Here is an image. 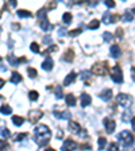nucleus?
Instances as JSON below:
<instances>
[{
	"instance_id": "1",
	"label": "nucleus",
	"mask_w": 135,
	"mask_h": 151,
	"mask_svg": "<svg viewBox=\"0 0 135 151\" xmlns=\"http://www.w3.org/2000/svg\"><path fill=\"white\" fill-rule=\"evenodd\" d=\"M51 138V132L49 129V127L45 126V124H39V126L35 128L34 132V140L37 142L38 146H45L49 143Z\"/></svg>"
},
{
	"instance_id": "2",
	"label": "nucleus",
	"mask_w": 135,
	"mask_h": 151,
	"mask_svg": "<svg viewBox=\"0 0 135 151\" xmlns=\"http://www.w3.org/2000/svg\"><path fill=\"white\" fill-rule=\"evenodd\" d=\"M118 139L124 147H130V146L134 145V136L130 134V131H122L118 135Z\"/></svg>"
},
{
	"instance_id": "3",
	"label": "nucleus",
	"mask_w": 135,
	"mask_h": 151,
	"mask_svg": "<svg viewBox=\"0 0 135 151\" xmlns=\"http://www.w3.org/2000/svg\"><path fill=\"white\" fill-rule=\"evenodd\" d=\"M110 73H111V78H112L113 82L116 84H122L123 82V73H122V69H120L118 65L112 66L110 69Z\"/></svg>"
},
{
	"instance_id": "4",
	"label": "nucleus",
	"mask_w": 135,
	"mask_h": 151,
	"mask_svg": "<svg viewBox=\"0 0 135 151\" xmlns=\"http://www.w3.org/2000/svg\"><path fill=\"white\" fill-rule=\"evenodd\" d=\"M107 65H108L107 62L95 63V65L92 66V73H95V74H97V76H104L108 72V66Z\"/></svg>"
},
{
	"instance_id": "5",
	"label": "nucleus",
	"mask_w": 135,
	"mask_h": 151,
	"mask_svg": "<svg viewBox=\"0 0 135 151\" xmlns=\"http://www.w3.org/2000/svg\"><path fill=\"white\" fill-rule=\"evenodd\" d=\"M116 101L118 104H120L122 107H130V104H131V96H129V94L126 93H119L118 94V97H116Z\"/></svg>"
},
{
	"instance_id": "6",
	"label": "nucleus",
	"mask_w": 135,
	"mask_h": 151,
	"mask_svg": "<svg viewBox=\"0 0 135 151\" xmlns=\"http://www.w3.org/2000/svg\"><path fill=\"white\" fill-rule=\"evenodd\" d=\"M42 116H43V112H42L41 109H32L31 112L28 113V119H30V122H31L32 124L37 123Z\"/></svg>"
},
{
	"instance_id": "7",
	"label": "nucleus",
	"mask_w": 135,
	"mask_h": 151,
	"mask_svg": "<svg viewBox=\"0 0 135 151\" xmlns=\"http://www.w3.org/2000/svg\"><path fill=\"white\" fill-rule=\"evenodd\" d=\"M103 124H104V127H105V129H107L108 134H112V132L115 131V127H116V124H115V122H113L112 119H110V117H105V119L103 120Z\"/></svg>"
},
{
	"instance_id": "8",
	"label": "nucleus",
	"mask_w": 135,
	"mask_h": 151,
	"mask_svg": "<svg viewBox=\"0 0 135 151\" xmlns=\"http://www.w3.org/2000/svg\"><path fill=\"white\" fill-rule=\"evenodd\" d=\"M77 147L76 142L72 140V139H68V140L64 142L62 145V151H74V148Z\"/></svg>"
},
{
	"instance_id": "9",
	"label": "nucleus",
	"mask_w": 135,
	"mask_h": 151,
	"mask_svg": "<svg viewBox=\"0 0 135 151\" xmlns=\"http://www.w3.org/2000/svg\"><path fill=\"white\" fill-rule=\"evenodd\" d=\"M53 66H54L53 58L47 55L46 58H45V61L42 62V69H43V70H47V72H50V70L53 69Z\"/></svg>"
},
{
	"instance_id": "10",
	"label": "nucleus",
	"mask_w": 135,
	"mask_h": 151,
	"mask_svg": "<svg viewBox=\"0 0 135 151\" xmlns=\"http://www.w3.org/2000/svg\"><path fill=\"white\" fill-rule=\"evenodd\" d=\"M54 116L57 117V119H70V112H68V111L64 109L62 112H60V111H54Z\"/></svg>"
},
{
	"instance_id": "11",
	"label": "nucleus",
	"mask_w": 135,
	"mask_h": 151,
	"mask_svg": "<svg viewBox=\"0 0 135 151\" xmlns=\"http://www.w3.org/2000/svg\"><path fill=\"white\" fill-rule=\"evenodd\" d=\"M111 96H112V91H111V89H108V88L104 89V91L99 94V97H100L101 100H104V101H108L111 99Z\"/></svg>"
},
{
	"instance_id": "12",
	"label": "nucleus",
	"mask_w": 135,
	"mask_h": 151,
	"mask_svg": "<svg viewBox=\"0 0 135 151\" xmlns=\"http://www.w3.org/2000/svg\"><path fill=\"white\" fill-rule=\"evenodd\" d=\"M80 100H81V107L82 108H85L87 105H89L91 104V96L89 94H87V93H82L81 94V97H80Z\"/></svg>"
},
{
	"instance_id": "13",
	"label": "nucleus",
	"mask_w": 135,
	"mask_h": 151,
	"mask_svg": "<svg viewBox=\"0 0 135 151\" xmlns=\"http://www.w3.org/2000/svg\"><path fill=\"white\" fill-rule=\"evenodd\" d=\"M76 77H77V76H76V73H74V72H70L69 74L65 77V80H64V85H65V86L70 85V84H72V82L76 80Z\"/></svg>"
},
{
	"instance_id": "14",
	"label": "nucleus",
	"mask_w": 135,
	"mask_h": 151,
	"mask_svg": "<svg viewBox=\"0 0 135 151\" xmlns=\"http://www.w3.org/2000/svg\"><path fill=\"white\" fill-rule=\"evenodd\" d=\"M69 129L72 132H74V134H80L81 127H80L79 123H76V122H73V120H70V122H69Z\"/></svg>"
},
{
	"instance_id": "15",
	"label": "nucleus",
	"mask_w": 135,
	"mask_h": 151,
	"mask_svg": "<svg viewBox=\"0 0 135 151\" xmlns=\"http://www.w3.org/2000/svg\"><path fill=\"white\" fill-rule=\"evenodd\" d=\"M110 53L111 55L113 57V58H118V57H120V49L118 45H112V46L110 47Z\"/></svg>"
},
{
	"instance_id": "16",
	"label": "nucleus",
	"mask_w": 135,
	"mask_h": 151,
	"mask_svg": "<svg viewBox=\"0 0 135 151\" xmlns=\"http://www.w3.org/2000/svg\"><path fill=\"white\" fill-rule=\"evenodd\" d=\"M73 58H74V51L72 49H69V50L64 54V61H66V62H72Z\"/></svg>"
},
{
	"instance_id": "17",
	"label": "nucleus",
	"mask_w": 135,
	"mask_h": 151,
	"mask_svg": "<svg viewBox=\"0 0 135 151\" xmlns=\"http://www.w3.org/2000/svg\"><path fill=\"white\" fill-rule=\"evenodd\" d=\"M11 82H12V84H19V82L22 81V76L19 74L18 72H14L12 74H11Z\"/></svg>"
},
{
	"instance_id": "18",
	"label": "nucleus",
	"mask_w": 135,
	"mask_h": 151,
	"mask_svg": "<svg viewBox=\"0 0 135 151\" xmlns=\"http://www.w3.org/2000/svg\"><path fill=\"white\" fill-rule=\"evenodd\" d=\"M103 23H105V24H111V23H113V16L111 15V12H104Z\"/></svg>"
},
{
	"instance_id": "19",
	"label": "nucleus",
	"mask_w": 135,
	"mask_h": 151,
	"mask_svg": "<svg viewBox=\"0 0 135 151\" xmlns=\"http://www.w3.org/2000/svg\"><path fill=\"white\" fill-rule=\"evenodd\" d=\"M16 15H18L19 18H31L32 14L30 12V11H27V9H19L18 12H16Z\"/></svg>"
},
{
	"instance_id": "20",
	"label": "nucleus",
	"mask_w": 135,
	"mask_h": 151,
	"mask_svg": "<svg viewBox=\"0 0 135 151\" xmlns=\"http://www.w3.org/2000/svg\"><path fill=\"white\" fill-rule=\"evenodd\" d=\"M65 101L69 107H74L76 105V97L73 96V94H68V96L65 97Z\"/></svg>"
},
{
	"instance_id": "21",
	"label": "nucleus",
	"mask_w": 135,
	"mask_h": 151,
	"mask_svg": "<svg viewBox=\"0 0 135 151\" xmlns=\"http://www.w3.org/2000/svg\"><path fill=\"white\" fill-rule=\"evenodd\" d=\"M72 19H73V16H72V14H70V12H65V14H64L62 20H64V23H65L66 26L72 23Z\"/></svg>"
},
{
	"instance_id": "22",
	"label": "nucleus",
	"mask_w": 135,
	"mask_h": 151,
	"mask_svg": "<svg viewBox=\"0 0 135 151\" xmlns=\"http://www.w3.org/2000/svg\"><path fill=\"white\" fill-rule=\"evenodd\" d=\"M99 27H100V22H99L97 19H93V20H92V22L88 24L89 30H97Z\"/></svg>"
},
{
	"instance_id": "23",
	"label": "nucleus",
	"mask_w": 135,
	"mask_h": 151,
	"mask_svg": "<svg viewBox=\"0 0 135 151\" xmlns=\"http://www.w3.org/2000/svg\"><path fill=\"white\" fill-rule=\"evenodd\" d=\"M46 11H47V8H42V9H39L38 11V14H37V16H38V19L39 20H46Z\"/></svg>"
},
{
	"instance_id": "24",
	"label": "nucleus",
	"mask_w": 135,
	"mask_h": 151,
	"mask_svg": "<svg viewBox=\"0 0 135 151\" xmlns=\"http://www.w3.org/2000/svg\"><path fill=\"white\" fill-rule=\"evenodd\" d=\"M0 112L3 113V115H11L12 109H11V107H9V105H6V104H4V105H1V107H0Z\"/></svg>"
},
{
	"instance_id": "25",
	"label": "nucleus",
	"mask_w": 135,
	"mask_h": 151,
	"mask_svg": "<svg viewBox=\"0 0 135 151\" xmlns=\"http://www.w3.org/2000/svg\"><path fill=\"white\" fill-rule=\"evenodd\" d=\"M41 28L43 30V31H49V30L53 28V24H50L47 20H43V22H41Z\"/></svg>"
},
{
	"instance_id": "26",
	"label": "nucleus",
	"mask_w": 135,
	"mask_h": 151,
	"mask_svg": "<svg viewBox=\"0 0 135 151\" xmlns=\"http://www.w3.org/2000/svg\"><path fill=\"white\" fill-rule=\"evenodd\" d=\"M12 123L15 124V126H22L23 123H25V119L23 117H20V116H12Z\"/></svg>"
},
{
	"instance_id": "27",
	"label": "nucleus",
	"mask_w": 135,
	"mask_h": 151,
	"mask_svg": "<svg viewBox=\"0 0 135 151\" xmlns=\"http://www.w3.org/2000/svg\"><path fill=\"white\" fill-rule=\"evenodd\" d=\"M7 60H8V62L11 63V66H16L19 63V60L18 58H15V55H12V54L7 57Z\"/></svg>"
},
{
	"instance_id": "28",
	"label": "nucleus",
	"mask_w": 135,
	"mask_h": 151,
	"mask_svg": "<svg viewBox=\"0 0 135 151\" xmlns=\"http://www.w3.org/2000/svg\"><path fill=\"white\" fill-rule=\"evenodd\" d=\"M132 16H134V12H132V11H127V12H124L123 20H124V22H131V20H132Z\"/></svg>"
},
{
	"instance_id": "29",
	"label": "nucleus",
	"mask_w": 135,
	"mask_h": 151,
	"mask_svg": "<svg viewBox=\"0 0 135 151\" xmlns=\"http://www.w3.org/2000/svg\"><path fill=\"white\" fill-rule=\"evenodd\" d=\"M28 97H30V100L37 101L38 97H39V94H38L37 91H30V93H28Z\"/></svg>"
},
{
	"instance_id": "30",
	"label": "nucleus",
	"mask_w": 135,
	"mask_h": 151,
	"mask_svg": "<svg viewBox=\"0 0 135 151\" xmlns=\"http://www.w3.org/2000/svg\"><path fill=\"white\" fill-rule=\"evenodd\" d=\"M105 145H107V140H105V138H99V150H104V147H105Z\"/></svg>"
},
{
	"instance_id": "31",
	"label": "nucleus",
	"mask_w": 135,
	"mask_h": 151,
	"mask_svg": "<svg viewBox=\"0 0 135 151\" xmlns=\"http://www.w3.org/2000/svg\"><path fill=\"white\" fill-rule=\"evenodd\" d=\"M54 91H56V97L57 99H62L64 97L62 88H61V86H56V88H54Z\"/></svg>"
},
{
	"instance_id": "32",
	"label": "nucleus",
	"mask_w": 135,
	"mask_h": 151,
	"mask_svg": "<svg viewBox=\"0 0 135 151\" xmlns=\"http://www.w3.org/2000/svg\"><path fill=\"white\" fill-rule=\"evenodd\" d=\"M108 151H119V146H118V143H115V142L110 143V146H108Z\"/></svg>"
},
{
	"instance_id": "33",
	"label": "nucleus",
	"mask_w": 135,
	"mask_h": 151,
	"mask_svg": "<svg viewBox=\"0 0 135 151\" xmlns=\"http://www.w3.org/2000/svg\"><path fill=\"white\" fill-rule=\"evenodd\" d=\"M130 117H131V111H130V109H126V112H124V115H123V117H122V119H123V122H129V120H130Z\"/></svg>"
},
{
	"instance_id": "34",
	"label": "nucleus",
	"mask_w": 135,
	"mask_h": 151,
	"mask_svg": "<svg viewBox=\"0 0 135 151\" xmlns=\"http://www.w3.org/2000/svg\"><path fill=\"white\" fill-rule=\"evenodd\" d=\"M8 150V143L6 140H0V151H7Z\"/></svg>"
},
{
	"instance_id": "35",
	"label": "nucleus",
	"mask_w": 135,
	"mask_h": 151,
	"mask_svg": "<svg viewBox=\"0 0 135 151\" xmlns=\"http://www.w3.org/2000/svg\"><path fill=\"white\" fill-rule=\"evenodd\" d=\"M27 73H28V76H30L31 78H35V77H37V70H35L34 68H28Z\"/></svg>"
},
{
	"instance_id": "36",
	"label": "nucleus",
	"mask_w": 135,
	"mask_h": 151,
	"mask_svg": "<svg viewBox=\"0 0 135 151\" xmlns=\"http://www.w3.org/2000/svg\"><path fill=\"white\" fill-rule=\"evenodd\" d=\"M103 38H104V41H105V42H111L113 39V37H112V34H111V32H104Z\"/></svg>"
},
{
	"instance_id": "37",
	"label": "nucleus",
	"mask_w": 135,
	"mask_h": 151,
	"mask_svg": "<svg viewBox=\"0 0 135 151\" xmlns=\"http://www.w3.org/2000/svg\"><path fill=\"white\" fill-rule=\"evenodd\" d=\"M0 134H1L3 138H9V136H11V132H9L8 128H3L1 131H0Z\"/></svg>"
},
{
	"instance_id": "38",
	"label": "nucleus",
	"mask_w": 135,
	"mask_h": 151,
	"mask_svg": "<svg viewBox=\"0 0 135 151\" xmlns=\"http://www.w3.org/2000/svg\"><path fill=\"white\" fill-rule=\"evenodd\" d=\"M26 136H27V134H26V132H23V134H18V135L14 138V140H15V142H20V140H23Z\"/></svg>"
},
{
	"instance_id": "39",
	"label": "nucleus",
	"mask_w": 135,
	"mask_h": 151,
	"mask_svg": "<svg viewBox=\"0 0 135 151\" xmlns=\"http://www.w3.org/2000/svg\"><path fill=\"white\" fill-rule=\"evenodd\" d=\"M57 50H58V47H57L56 45H51V46L49 47V49H47V50L45 51L43 54H45V55H47V54H49V53H53V51H57Z\"/></svg>"
},
{
	"instance_id": "40",
	"label": "nucleus",
	"mask_w": 135,
	"mask_h": 151,
	"mask_svg": "<svg viewBox=\"0 0 135 151\" xmlns=\"http://www.w3.org/2000/svg\"><path fill=\"white\" fill-rule=\"evenodd\" d=\"M89 77H91V73L89 72H81V78L84 80V81H87V80H89Z\"/></svg>"
},
{
	"instance_id": "41",
	"label": "nucleus",
	"mask_w": 135,
	"mask_h": 151,
	"mask_svg": "<svg viewBox=\"0 0 135 151\" xmlns=\"http://www.w3.org/2000/svg\"><path fill=\"white\" fill-rule=\"evenodd\" d=\"M81 31H82L81 28H77V30H72V31L69 32V35H70V37H77V35H79Z\"/></svg>"
},
{
	"instance_id": "42",
	"label": "nucleus",
	"mask_w": 135,
	"mask_h": 151,
	"mask_svg": "<svg viewBox=\"0 0 135 151\" xmlns=\"http://www.w3.org/2000/svg\"><path fill=\"white\" fill-rule=\"evenodd\" d=\"M30 49H31V51H34V53H39V46H38L37 43H31Z\"/></svg>"
},
{
	"instance_id": "43",
	"label": "nucleus",
	"mask_w": 135,
	"mask_h": 151,
	"mask_svg": "<svg viewBox=\"0 0 135 151\" xmlns=\"http://www.w3.org/2000/svg\"><path fill=\"white\" fill-rule=\"evenodd\" d=\"M104 4H105L108 8H113V7H115V1H112V0H107Z\"/></svg>"
},
{
	"instance_id": "44",
	"label": "nucleus",
	"mask_w": 135,
	"mask_h": 151,
	"mask_svg": "<svg viewBox=\"0 0 135 151\" xmlns=\"http://www.w3.org/2000/svg\"><path fill=\"white\" fill-rule=\"evenodd\" d=\"M58 34H60V37H64V35L68 34V31H66L65 28H60V30H58Z\"/></svg>"
},
{
	"instance_id": "45",
	"label": "nucleus",
	"mask_w": 135,
	"mask_h": 151,
	"mask_svg": "<svg viewBox=\"0 0 135 151\" xmlns=\"http://www.w3.org/2000/svg\"><path fill=\"white\" fill-rule=\"evenodd\" d=\"M80 136H81V138H85V136L88 135V132L85 131V129H81V131H80V134H79Z\"/></svg>"
},
{
	"instance_id": "46",
	"label": "nucleus",
	"mask_w": 135,
	"mask_h": 151,
	"mask_svg": "<svg viewBox=\"0 0 135 151\" xmlns=\"http://www.w3.org/2000/svg\"><path fill=\"white\" fill-rule=\"evenodd\" d=\"M50 42H51L50 37H45V39H43V43H50Z\"/></svg>"
},
{
	"instance_id": "47",
	"label": "nucleus",
	"mask_w": 135,
	"mask_h": 151,
	"mask_svg": "<svg viewBox=\"0 0 135 151\" xmlns=\"http://www.w3.org/2000/svg\"><path fill=\"white\" fill-rule=\"evenodd\" d=\"M11 27H12V28H14V30H18V28H19V27H20V26H19V24H18V23H12V24H11Z\"/></svg>"
},
{
	"instance_id": "48",
	"label": "nucleus",
	"mask_w": 135,
	"mask_h": 151,
	"mask_svg": "<svg viewBox=\"0 0 135 151\" xmlns=\"http://www.w3.org/2000/svg\"><path fill=\"white\" fill-rule=\"evenodd\" d=\"M131 74H132V80L135 81V68H131Z\"/></svg>"
},
{
	"instance_id": "49",
	"label": "nucleus",
	"mask_w": 135,
	"mask_h": 151,
	"mask_svg": "<svg viewBox=\"0 0 135 151\" xmlns=\"http://www.w3.org/2000/svg\"><path fill=\"white\" fill-rule=\"evenodd\" d=\"M132 129H134V131H135V117H134V119H132Z\"/></svg>"
},
{
	"instance_id": "50",
	"label": "nucleus",
	"mask_w": 135,
	"mask_h": 151,
	"mask_svg": "<svg viewBox=\"0 0 135 151\" xmlns=\"http://www.w3.org/2000/svg\"><path fill=\"white\" fill-rule=\"evenodd\" d=\"M3 85H4V80H3V78H0V88H1Z\"/></svg>"
},
{
	"instance_id": "51",
	"label": "nucleus",
	"mask_w": 135,
	"mask_h": 151,
	"mask_svg": "<svg viewBox=\"0 0 135 151\" xmlns=\"http://www.w3.org/2000/svg\"><path fill=\"white\" fill-rule=\"evenodd\" d=\"M9 3H11V6H14V7L16 6V1H15V0H12V1H9Z\"/></svg>"
},
{
	"instance_id": "52",
	"label": "nucleus",
	"mask_w": 135,
	"mask_h": 151,
	"mask_svg": "<svg viewBox=\"0 0 135 151\" xmlns=\"http://www.w3.org/2000/svg\"><path fill=\"white\" fill-rule=\"evenodd\" d=\"M96 4H97L96 1H91V3H89V6H96Z\"/></svg>"
},
{
	"instance_id": "53",
	"label": "nucleus",
	"mask_w": 135,
	"mask_h": 151,
	"mask_svg": "<svg viewBox=\"0 0 135 151\" xmlns=\"http://www.w3.org/2000/svg\"><path fill=\"white\" fill-rule=\"evenodd\" d=\"M45 151H56L54 148H47V150H45Z\"/></svg>"
},
{
	"instance_id": "54",
	"label": "nucleus",
	"mask_w": 135,
	"mask_h": 151,
	"mask_svg": "<svg viewBox=\"0 0 135 151\" xmlns=\"http://www.w3.org/2000/svg\"><path fill=\"white\" fill-rule=\"evenodd\" d=\"M132 12H134V14H135V8H134V9H132Z\"/></svg>"
},
{
	"instance_id": "55",
	"label": "nucleus",
	"mask_w": 135,
	"mask_h": 151,
	"mask_svg": "<svg viewBox=\"0 0 135 151\" xmlns=\"http://www.w3.org/2000/svg\"><path fill=\"white\" fill-rule=\"evenodd\" d=\"M0 32H1V27H0Z\"/></svg>"
},
{
	"instance_id": "56",
	"label": "nucleus",
	"mask_w": 135,
	"mask_h": 151,
	"mask_svg": "<svg viewBox=\"0 0 135 151\" xmlns=\"http://www.w3.org/2000/svg\"><path fill=\"white\" fill-rule=\"evenodd\" d=\"M0 16H1V11H0Z\"/></svg>"
},
{
	"instance_id": "57",
	"label": "nucleus",
	"mask_w": 135,
	"mask_h": 151,
	"mask_svg": "<svg viewBox=\"0 0 135 151\" xmlns=\"http://www.w3.org/2000/svg\"><path fill=\"white\" fill-rule=\"evenodd\" d=\"M0 61H1V58H0Z\"/></svg>"
}]
</instances>
